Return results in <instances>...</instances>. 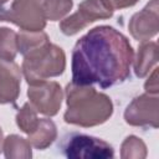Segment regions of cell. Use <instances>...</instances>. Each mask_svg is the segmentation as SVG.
<instances>
[{
    "label": "cell",
    "mask_w": 159,
    "mask_h": 159,
    "mask_svg": "<svg viewBox=\"0 0 159 159\" xmlns=\"http://www.w3.org/2000/svg\"><path fill=\"white\" fill-rule=\"evenodd\" d=\"M134 51L127 36L108 25L91 29L72 50V82L109 88L130 77Z\"/></svg>",
    "instance_id": "6da1fadb"
},
{
    "label": "cell",
    "mask_w": 159,
    "mask_h": 159,
    "mask_svg": "<svg viewBox=\"0 0 159 159\" xmlns=\"http://www.w3.org/2000/svg\"><path fill=\"white\" fill-rule=\"evenodd\" d=\"M66 93V112L63 119L68 124L89 128L103 124L113 114L111 98L97 92L93 86H82L73 82L68 83Z\"/></svg>",
    "instance_id": "7a4b0ae2"
},
{
    "label": "cell",
    "mask_w": 159,
    "mask_h": 159,
    "mask_svg": "<svg viewBox=\"0 0 159 159\" xmlns=\"http://www.w3.org/2000/svg\"><path fill=\"white\" fill-rule=\"evenodd\" d=\"M65 68V51L51 42L25 55L21 65V72L29 84L47 81L51 77H57L63 73Z\"/></svg>",
    "instance_id": "3957f363"
},
{
    "label": "cell",
    "mask_w": 159,
    "mask_h": 159,
    "mask_svg": "<svg viewBox=\"0 0 159 159\" xmlns=\"http://www.w3.org/2000/svg\"><path fill=\"white\" fill-rule=\"evenodd\" d=\"M61 148L68 159H109L114 157V149L109 143L82 133L70 134L65 138Z\"/></svg>",
    "instance_id": "277c9868"
},
{
    "label": "cell",
    "mask_w": 159,
    "mask_h": 159,
    "mask_svg": "<svg viewBox=\"0 0 159 159\" xmlns=\"http://www.w3.org/2000/svg\"><path fill=\"white\" fill-rule=\"evenodd\" d=\"M48 20L47 0H12L9 22L24 31H42Z\"/></svg>",
    "instance_id": "5b68a950"
},
{
    "label": "cell",
    "mask_w": 159,
    "mask_h": 159,
    "mask_svg": "<svg viewBox=\"0 0 159 159\" xmlns=\"http://www.w3.org/2000/svg\"><path fill=\"white\" fill-rule=\"evenodd\" d=\"M113 12L102 0H83L76 12L61 20L60 30L66 36H73L97 20L112 17Z\"/></svg>",
    "instance_id": "8992f818"
},
{
    "label": "cell",
    "mask_w": 159,
    "mask_h": 159,
    "mask_svg": "<svg viewBox=\"0 0 159 159\" xmlns=\"http://www.w3.org/2000/svg\"><path fill=\"white\" fill-rule=\"evenodd\" d=\"M127 124L140 128L159 127V98L157 94L144 93L132 99L124 111Z\"/></svg>",
    "instance_id": "52a82bcc"
},
{
    "label": "cell",
    "mask_w": 159,
    "mask_h": 159,
    "mask_svg": "<svg viewBox=\"0 0 159 159\" xmlns=\"http://www.w3.org/2000/svg\"><path fill=\"white\" fill-rule=\"evenodd\" d=\"M27 97L37 113L53 117L61 108L63 91L55 81H42L35 84H29Z\"/></svg>",
    "instance_id": "ba28073f"
},
{
    "label": "cell",
    "mask_w": 159,
    "mask_h": 159,
    "mask_svg": "<svg viewBox=\"0 0 159 159\" xmlns=\"http://www.w3.org/2000/svg\"><path fill=\"white\" fill-rule=\"evenodd\" d=\"M159 4L158 0H150L139 12H135L128 24L133 39L137 41H148L158 34L159 30Z\"/></svg>",
    "instance_id": "9c48e42d"
},
{
    "label": "cell",
    "mask_w": 159,
    "mask_h": 159,
    "mask_svg": "<svg viewBox=\"0 0 159 159\" xmlns=\"http://www.w3.org/2000/svg\"><path fill=\"white\" fill-rule=\"evenodd\" d=\"M21 68L14 61L0 58V104L15 103L20 94Z\"/></svg>",
    "instance_id": "30bf717a"
},
{
    "label": "cell",
    "mask_w": 159,
    "mask_h": 159,
    "mask_svg": "<svg viewBox=\"0 0 159 159\" xmlns=\"http://www.w3.org/2000/svg\"><path fill=\"white\" fill-rule=\"evenodd\" d=\"M158 63V43L154 41H143L137 52L135 60H133V67L135 76L139 78L145 77Z\"/></svg>",
    "instance_id": "8fae6325"
},
{
    "label": "cell",
    "mask_w": 159,
    "mask_h": 159,
    "mask_svg": "<svg viewBox=\"0 0 159 159\" xmlns=\"http://www.w3.org/2000/svg\"><path fill=\"white\" fill-rule=\"evenodd\" d=\"M56 138H57L56 124L48 118H40V123L37 128L31 134H29L27 140L30 142L31 147L39 150H45L55 142Z\"/></svg>",
    "instance_id": "7c38bea8"
},
{
    "label": "cell",
    "mask_w": 159,
    "mask_h": 159,
    "mask_svg": "<svg viewBox=\"0 0 159 159\" xmlns=\"http://www.w3.org/2000/svg\"><path fill=\"white\" fill-rule=\"evenodd\" d=\"M2 152L7 159H30L32 157L30 142L17 134H10L4 138Z\"/></svg>",
    "instance_id": "4fadbf2b"
},
{
    "label": "cell",
    "mask_w": 159,
    "mask_h": 159,
    "mask_svg": "<svg viewBox=\"0 0 159 159\" xmlns=\"http://www.w3.org/2000/svg\"><path fill=\"white\" fill-rule=\"evenodd\" d=\"M50 42V39L43 31H24L17 34V51L25 56L29 52L37 50Z\"/></svg>",
    "instance_id": "5bb4252c"
},
{
    "label": "cell",
    "mask_w": 159,
    "mask_h": 159,
    "mask_svg": "<svg viewBox=\"0 0 159 159\" xmlns=\"http://www.w3.org/2000/svg\"><path fill=\"white\" fill-rule=\"evenodd\" d=\"M39 123L40 118L37 116V111L31 106L30 102L24 103V106L19 109L16 114V124L20 130L29 135L37 128Z\"/></svg>",
    "instance_id": "9a60e30c"
},
{
    "label": "cell",
    "mask_w": 159,
    "mask_h": 159,
    "mask_svg": "<svg viewBox=\"0 0 159 159\" xmlns=\"http://www.w3.org/2000/svg\"><path fill=\"white\" fill-rule=\"evenodd\" d=\"M17 52V34L9 27H0V58L14 61Z\"/></svg>",
    "instance_id": "2e32d148"
},
{
    "label": "cell",
    "mask_w": 159,
    "mask_h": 159,
    "mask_svg": "<svg viewBox=\"0 0 159 159\" xmlns=\"http://www.w3.org/2000/svg\"><path fill=\"white\" fill-rule=\"evenodd\" d=\"M147 153L145 143L135 135H128L120 145L122 159H144Z\"/></svg>",
    "instance_id": "e0dca14e"
},
{
    "label": "cell",
    "mask_w": 159,
    "mask_h": 159,
    "mask_svg": "<svg viewBox=\"0 0 159 159\" xmlns=\"http://www.w3.org/2000/svg\"><path fill=\"white\" fill-rule=\"evenodd\" d=\"M158 67H154L152 73H149L148 80L144 83V89L147 93L150 94H158L159 91V84H158Z\"/></svg>",
    "instance_id": "ac0fdd59"
},
{
    "label": "cell",
    "mask_w": 159,
    "mask_h": 159,
    "mask_svg": "<svg viewBox=\"0 0 159 159\" xmlns=\"http://www.w3.org/2000/svg\"><path fill=\"white\" fill-rule=\"evenodd\" d=\"M108 7H111L113 11L114 10H120L125 7H130L135 5L139 0H102Z\"/></svg>",
    "instance_id": "d6986e66"
},
{
    "label": "cell",
    "mask_w": 159,
    "mask_h": 159,
    "mask_svg": "<svg viewBox=\"0 0 159 159\" xmlns=\"http://www.w3.org/2000/svg\"><path fill=\"white\" fill-rule=\"evenodd\" d=\"M12 0H0V21H7Z\"/></svg>",
    "instance_id": "ffe728a7"
},
{
    "label": "cell",
    "mask_w": 159,
    "mask_h": 159,
    "mask_svg": "<svg viewBox=\"0 0 159 159\" xmlns=\"http://www.w3.org/2000/svg\"><path fill=\"white\" fill-rule=\"evenodd\" d=\"M2 145H4V133H2V129L0 127V153L2 152Z\"/></svg>",
    "instance_id": "44dd1931"
}]
</instances>
